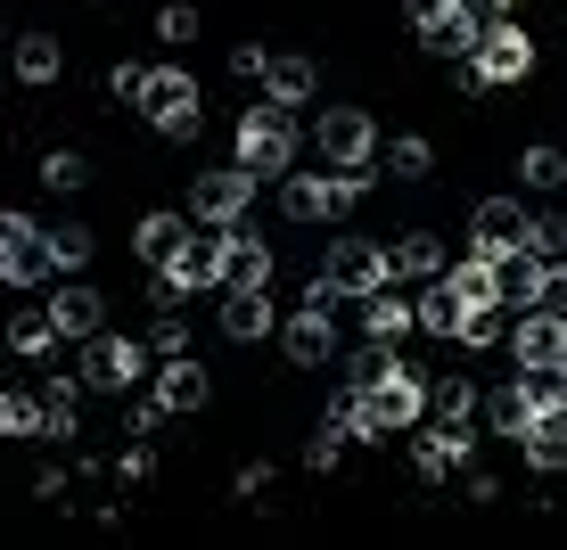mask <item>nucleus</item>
Segmentation results:
<instances>
[{
	"mask_svg": "<svg viewBox=\"0 0 567 550\" xmlns=\"http://www.w3.org/2000/svg\"><path fill=\"white\" fill-rule=\"evenodd\" d=\"M280 329V304H271V288H223V338L230 345H256Z\"/></svg>",
	"mask_w": 567,
	"mask_h": 550,
	"instance_id": "nucleus-14",
	"label": "nucleus"
},
{
	"mask_svg": "<svg viewBox=\"0 0 567 550\" xmlns=\"http://www.w3.org/2000/svg\"><path fill=\"white\" fill-rule=\"evenodd\" d=\"M50 247H58V271H83V263H91V230H83V222L50 230Z\"/></svg>",
	"mask_w": 567,
	"mask_h": 550,
	"instance_id": "nucleus-40",
	"label": "nucleus"
},
{
	"mask_svg": "<svg viewBox=\"0 0 567 550\" xmlns=\"http://www.w3.org/2000/svg\"><path fill=\"white\" fill-rule=\"evenodd\" d=\"M312 148H321V165H370V156H379V124H370L362 107H321Z\"/></svg>",
	"mask_w": 567,
	"mask_h": 550,
	"instance_id": "nucleus-6",
	"label": "nucleus"
},
{
	"mask_svg": "<svg viewBox=\"0 0 567 550\" xmlns=\"http://www.w3.org/2000/svg\"><path fill=\"white\" fill-rule=\"evenodd\" d=\"M156 395L173 411H198L206 403V362H189V353H165V370H156Z\"/></svg>",
	"mask_w": 567,
	"mask_h": 550,
	"instance_id": "nucleus-24",
	"label": "nucleus"
},
{
	"mask_svg": "<svg viewBox=\"0 0 567 550\" xmlns=\"http://www.w3.org/2000/svg\"><path fill=\"white\" fill-rule=\"evenodd\" d=\"M485 9H518V0H485Z\"/></svg>",
	"mask_w": 567,
	"mask_h": 550,
	"instance_id": "nucleus-51",
	"label": "nucleus"
},
{
	"mask_svg": "<svg viewBox=\"0 0 567 550\" xmlns=\"http://www.w3.org/2000/svg\"><path fill=\"white\" fill-rule=\"evenodd\" d=\"M526 239H535V222H526L518 198H485L477 214H468V247L477 255H518Z\"/></svg>",
	"mask_w": 567,
	"mask_h": 550,
	"instance_id": "nucleus-12",
	"label": "nucleus"
},
{
	"mask_svg": "<svg viewBox=\"0 0 567 550\" xmlns=\"http://www.w3.org/2000/svg\"><path fill=\"white\" fill-rule=\"evenodd\" d=\"M511 353H518V370H567V312H526V321L511 329Z\"/></svg>",
	"mask_w": 567,
	"mask_h": 550,
	"instance_id": "nucleus-13",
	"label": "nucleus"
},
{
	"mask_svg": "<svg viewBox=\"0 0 567 550\" xmlns=\"http://www.w3.org/2000/svg\"><path fill=\"white\" fill-rule=\"evenodd\" d=\"M165 280L182 288V297H189V288H223V280H230V230H214V222L189 230V247L165 263Z\"/></svg>",
	"mask_w": 567,
	"mask_h": 550,
	"instance_id": "nucleus-9",
	"label": "nucleus"
},
{
	"mask_svg": "<svg viewBox=\"0 0 567 550\" xmlns=\"http://www.w3.org/2000/svg\"><path fill=\"white\" fill-rule=\"evenodd\" d=\"M58 338H66V329H58V312H50V304H25V312L9 321V345L25 353V362H42V353H50Z\"/></svg>",
	"mask_w": 567,
	"mask_h": 550,
	"instance_id": "nucleus-27",
	"label": "nucleus"
},
{
	"mask_svg": "<svg viewBox=\"0 0 567 550\" xmlns=\"http://www.w3.org/2000/svg\"><path fill=\"white\" fill-rule=\"evenodd\" d=\"M264 66H271L264 42H239V50H230V74H239V83H264Z\"/></svg>",
	"mask_w": 567,
	"mask_h": 550,
	"instance_id": "nucleus-46",
	"label": "nucleus"
},
{
	"mask_svg": "<svg viewBox=\"0 0 567 550\" xmlns=\"http://www.w3.org/2000/svg\"><path fill=\"white\" fill-rule=\"evenodd\" d=\"M485 419H494V436L526 444V427H535L543 411H535V395H526V378H518V386H494V395H485Z\"/></svg>",
	"mask_w": 567,
	"mask_h": 550,
	"instance_id": "nucleus-23",
	"label": "nucleus"
},
{
	"mask_svg": "<svg viewBox=\"0 0 567 550\" xmlns=\"http://www.w3.org/2000/svg\"><path fill=\"white\" fill-rule=\"evenodd\" d=\"M58 66H66V50L50 42V33H25V42H17V83H58Z\"/></svg>",
	"mask_w": 567,
	"mask_h": 550,
	"instance_id": "nucleus-30",
	"label": "nucleus"
},
{
	"mask_svg": "<svg viewBox=\"0 0 567 550\" xmlns=\"http://www.w3.org/2000/svg\"><path fill=\"white\" fill-rule=\"evenodd\" d=\"M427 165H436V148H427L420 132H403V141H386V173H395V181H427Z\"/></svg>",
	"mask_w": 567,
	"mask_h": 550,
	"instance_id": "nucleus-33",
	"label": "nucleus"
},
{
	"mask_svg": "<svg viewBox=\"0 0 567 550\" xmlns=\"http://www.w3.org/2000/svg\"><path fill=\"white\" fill-rule=\"evenodd\" d=\"M0 427H9V436H42L50 427V395L33 403V395H0Z\"/></svg>",
	"mask_w": 567,
	"mask_h": 550,
	"instance_id": "nucleus-35",
	"label": "nucleus"
},
{
	"mask_svg": "<svg viewBox=\"0 0 567 550\" xmlns=\"http://www.w3.org/2000/svg\"><path fill=\"white\" fill-rule=\"evenodd\" d=\"M420 42L436 50V58H453V66H461V58H477V50H485V25H477V9H468V0H461L453 17H436V25L420 33Z\"/></svg>",
	"mask_w": 567,
	"mask_h": 550,
	"instance_id": "nucleus-19",
	"label": "nucleus"
},
{
	"mask_svg": "<svg viewBox=\"0 0 567 550\" xmlns=\"http://www.w3.org/2000/svg\"><path fill=\"white\" fill-rule=\"evenodd\" d=\"M239 165L256 173V181H264V173H271V181H288V165H297V124H288L280 100L239 115Z\"/></svg>",
	"mask_w": 567,
	"mask_h": 550,
	"instance_id": "nucleus-1",
	"label": "nucleus"
},
{
	"mask_svg": "<svg viewBox=\"0 0 567 550\" xmlns=\"http://www.w3.org/2000/svg\"><path fill=\"white\" fill-rule=\"evenodd\" d=\"M223 288H271V247L247 222H230V280Z\"/></svg>",
	"mask_w": 567,
	"mask_h": 550,
	"instance_id": "nucleus-22",
	"label": "nucleus"
},
{
	"mask_svg": "<svg viewBox=\"0 0 567 550\" xmlns=\"http://www.w3.org/2000/svg\"><path fill=\"white\" fill-rule=\"evenodd\" d=\"M50 312H58V329H66V338H100V312H107V297L91 280H66L50 297Z\"/></svg>",
	"mask_w": 567,
	"mask_h": 550,
	"instance_id": "nucleus-20",
	"label": "nucleus"
},
{
	"mask_svg": "<svg viewBox=\"0 0 567 550\" xmlns=\"http://www.w3.org/2000/svg\"><path fill=\"white\" fill-rule=\"evenodd\" d=\"M312 91H321V74H312V58H271L264 66V100H280V107H312Z\"/></svg>",
	"mask_w": 567,
	"mask_h": 550,
	"instance_id": "nucleus-21",
	"label": "nucleus"
},
{
	"mask_svg": "<svg viewBox=\"0 0 567 550\" xmlns=\"http://www.w3.org/2000/svg\"><path fill=\"white\" fill-rule=\"evenodd\" d=\"M511 304H468V321H461V345L468 353H485V345H502V338H511Z\"/></svg>",
	"mask_w": 567,
	"mask_h": 550,
	"instance_id": "nucleus-31",
	"label": "nucleus"
},
{
	"mask_svg": "<svg viewBox=\"0 0 567 550\" xmlns=\"http://www.w3.org/2000/svg\"><path fill=\"white\" fill-rule=\"evenodd\" d=\"M526 460H535V468H551V477H559V468H567V411H543V419L535 427H526Z\"/></svg>",
	"mask_w": 567,
	"mask_h": 550,
	"instance_id": "nucleus-28",
	"label": "nucleus"
},
{
	"mask_svg": "<svg viewBox=\"0 0 567 550\" xmlns=\"http://www.w3.org/2000/svg\"><path fill=\"white\" fill-rule=\"evenodd\" d=\"M329 280H338L346 297H379V288L395 280V247H379V239H338V247H329Z\"/></svg>",
	"mask_w": 567,
	"mask_h": 550,
	"instance_id": "nucleus-7",
	"label": "nucleus"
},
{
	"mask_svg": "<svg viewBox=\"0 0 567 550\" xmlns=\"http://www.w3.org/2000/svg\"><path fill=\"white\" fill-rule=\"evenodd\" d=\"M156 42H198V9H189V0L156 9Z\"/></svg>",
	"mask_w": 567,
	"mask_h": 550,
	"instance_id": "nucleus-41",
	"label": "nucleus"
},
{
	"mask_svg": "<svg viewBox=\"0 0 567 550\" xmlns=\"http://www.w3.org/2000/svg\"><path fill=\"white\" fill-rule=\"evenodd\" d=\"M329 181H338V206H362L370 198V165H329Z\"/></svg>",
	"mask_w": 567,
	"mask_h": 550,
	"instance_id": "nucleus-42",
	"label": "nucleus"
},
{
	"mask_svg": "<svg viewBox=\"0 0 567 550\" xmlns=\"http://www.w3.org/2000/svg\"><path fill=\"white\" fill-rule=\"evenodd\" d=\"M370 395H379V411H386V427H395V436H403V427H420L427 411H436V403H427V378H420L412 362H395L379 386H370Z\"/></svg>",
	"mask_w": 567,
	"mask_h": 550,
	"instance_id": "nucleus-15",
	"label": "nucleus"
},
{
	"mask_svg": "<svg viewBox=\"0 0 567 550\" xmlns=\"http://www.w3.org/2000/svg\"><path fill=\"white\" fill-rule=\"evenodd\" d=\"M141 107H148V124L165 132V141H198V132H206L198 83H189L182 66H148V83H141Z\"/></svg>",
	"mask_w": 567,
	"mask_h": 550,
	"instance_id": "nucleus-2",
	"label": "nucleus"
},
{
	"mask_svg": "<svg viewBox=\"0 0 567 550\" xmlns=\"http://www.w3.org/2000/svg\"><path fill=\"white\" fill-rule=\"evenodd\" d=\"M543 271H551V263H543L535 247L502 255V304H535V297H543Z\"/></svg>",
	"mask_w": 567,
	"mask_h": 550,
	"instance_id": "nucleus-29",
	"label": "nucleus"
},
{
	"mask_svg": "<svg viewBox=\"0 0 567 550\" xmlns=\"http://www.w3.org/2000/svg\"><path fill=\"white\" fill-rule=\"evenodd\" d=\"M338 460H346V427H338V419H321V436L305 444V468H321V477H329Z\"/></svg>",
	"mask_w": 567,
	"mask_h": 550,
	"instance_id": "nucleus-39",
	"label": "nucleus"
},
{
	"mask_svg": "<svg viewBox=\"0 0 567 550\" xmlns=\"http://www.w3.org/2000/svg\"><path fill=\"white\" fill-rule=\"evenodd\" d=\"M468 460H477V427H468V419H436V427H420L412 468H420L427 485H436V477H453V468H468Z\"/></svg>",
	"mask_w": 567,
	"mask_h": 550,
	"instance_id": "nucleus-10",
	"label": "nucleus"
},
{
	"mask_svg": "<svg viewBox=\"0 0 567 550\" xmlns=\"http://www.w3.org/2000/svg\"><path fill=\"white\" fill-rule=\"evenodd\" d=\"M280 214H288V222H329V214H346L338 181H329V173H288V181H280Z\"/></svg>",
	"mask_w": 567,
	"mask_h": 550,
	"instance_id": "nucleus-17",
	"label": "nucleus"
},
{
	"mask_svg": "<svg viewBox=\"0 0 567 550\" xmlns=\"http://www.w3.org/2000/svg\"><path fill=\"white\" fill-rule=\"evenodd\" d=\"M386 370H395V353H386L379 338H370L362 353H346V370H338V386H379Z\"/></svg>",
	"mask_w": 567,
	"mask_h": 550,
	"instance_id": "nucleus-34",
	"label": "nucleus"
},
{
	"mask_svg": "<svg viewBox=\"0 0 567 550\" xmlns=\"http://www.w3.org/2000/svg\"><path fill=\"white\" fill-rule=\"evenodd\" d=\"M115 477H124V485H148V477H156V452H148V444H132L124 460H115Z\"/></svg>",
	"mask_w": 567,
	"mask_h": 550,
	"instance_id": "nucleus-47",
	"label": "nucleus"
},
{
	"mask_svg": "<svg viewBox=\"0 0 567 550\" xmlns=\"http://www.w3.org/2000/svg\"><path fill=\"white\" fill-rule=\"evenodd\" d=\"M427 403H436V419H477L485 411V395L468 378H427Z\"/></svg>",
	"mask_w": 567,
	"mask_h": 550,
	"instance_id": "nucleus-32",
	"label": "nucleus"
},
{
	"mask_svg": "<svg viewBox=\"0 0 567 550\" xmlns=\"http://www.w3.org/2000/svg\"><path fill=\"white\" fill-rule=\"evenodd\" d=\"M280 353H288L297 370L338 362V312H329V304H297V312L280 321Z\"/></svg>",
	"mask_w": 567,
	"mask_h": 550,
	"instance_id": "nucleus-8",
	"label": "nucleus"
},
{
	"mask_svg": "<svg viewBox=\"0 0 567 550\" xmlns=\"http://www.w3.org/2000/svg\"><path fill=\"white\" fill-rule=\"evenodd\" d=\"M518 173H526V189H559V181H567V156H559V148H526Z\"/></svg>",
	"mask_w": 567,
	"mask_h": 550,
	"instance_id": "nucleus-37",
	"label": "nucleus"
},
{
	"mask_svg": "<svg viewBox=\"0 0 567 550\" xmlns=\"http://www.w3.org/2000/svg\"><path fill=\"white\" fill-rule=\"evenodd\" d=\"M247 198H256V173L247 165H223V173H198V181H189V214L214 222V230L247 222Z\"/></svg>",
	"mask_w": 567,
	"mask_h": 550,
	"instance_id": "nucleus-5",
	"label": "nucleus"
},
{
	"mask_svg": "<svg viewBox=\"0 0 567 550\" xmlns=\"http://www.w3.org/2000/svg\"><path fill=\"white\" fill-rule=\"evenodd\" d=\"M148 345H156V353H189V329H182V312H156Z\"/></svg>",
	"mask_w": 567,
	"mask_h": 550,
	"instance_id": "nucleus-45",
	"label": "nucleus"
},
{
	"mask_svg": "<svg viewBox=\"0 0 567 550\" xmlns=\"http://www.w3.org/2000/svg\"><path fill=\"white\" fill-rule=\"evenodd\" d=\"M148 353L156 345H132V338H115V329H100V338H83V378L107 386V395H124V386L148 378Z\"/></svg>",
	"mask_w": 567,
	"mask_h": 550,
	"instance_id": "nucleus-4",
	"label": "nucleus"
},
{
	"mask_svg": "<svg viewBox=\"0 0 567 550\" xmlns=\"http://www.w3.org/2000/svg\"><path fill=\"white\" fill-rule=\"evenodd\" d=\"M526 247H535L543 263H559V255H567V222H559V214H543V222H535V239H526Z\"/></svg>",
	"mask_w": 567,
	"mask_h": 550,
	"instance_id": "nucleus-44",
	"label": "nucleus"
},
{
	"mask_svg": "<svg viewBox=\"0 0 567 550\" xmlns=\"http://www.w3.org/2000/svg\"><path fill=\"white\" fill-rule=\"evenodd\" d=\"M535 304H551V312H567V263H551V271H543V297Z\"/></svg>",
	"mask_w": 567,
	"mask_h": 550,
	"instance_id": "nucleus-50",
	"label": "nucleus"
},
{
	"mask_svg": "<svg viewBox=\"0 0 567 550\" xmlns=\"http://www.w3.org/2000/svg\"><path fill=\"white\" fill-rule=\"evenodd\" d=\"M91 181V165L74 148H58V156H42V189H58V198H74V189Z\"/></svg>",
	"mask_w": 567,
	"mask_h": 550,
	"instance_id": "nucleus-36",
	"label": "nucleus"
},
{
	"mask_svg": "<svg viewBox=\"0 0 567 550\" xmlns=\"http://www.w3.org/2000/svg\"><path fill=\"white\" fill-rule=\"evenodd\" d=\"M526 395H535V411H567V370H518Z\"/></svg>",
	"mask_w": 567,
	"mask_h": 550,
	"instance_id": "nucleus-38",
	"label": "nucleus"
},
{
	"mask_svg": "<svg viewBox=\"0 0 567 550\" xmlns=\"http://www.w3.org/2000/svg\"><path fill=\"white\" fill-rule=\"evenodd\" d=\"M362 329L379 345H403L420 329V297H395V288H379V297H362Z\"/></svg>",
	"mask_w": 567,
	"mask_h": 550,
	"instance_id": "nucleus-18",
	"label": "nucleus"
},
{
	"mask_svg": "<svg viewBox=\"0 0 567 550\" xmlns=\"http://www.w3.org/2000/svg\"><path fill=\"white\" fill-rule=\"evenodd\" d=\"M189 230H198V214H141V230H132V255H141V263H156V271H165L173 255L189 247Z\"/></svg>",
	"mask_w": 567,
	"mask_h": 550,
	"instance_id": "nucleus-16",
	"label": "nucleus"
},
{
	"mask_svg": "<svg viewBox=\"0 0 567 550\" xmlns=\"http://www.w3.org/2000/svg\"><path fill=\"white\" fill-rule=\"evenodd\" d=\"M477 74L485 83H526V74H535V42H526V25H511V17H494V25H485V50H477Z\"/></svg>",
	"mask_w": 567,
	"mask_h": 550,
	"instance_id": "nucleus-11",
	"label": "nucleus"
},
{
	"mask_svg": "<svg viewBox=\"0 0 567 550\" xmlns=\"http://www.w3.org/2000/svg\"><path fill=\"white\" fill-rule=\"evenodd\" d=\"M165 411H173L165 395H141V403L124 411V436H156V419H165Z\"/></svg>",
	"mask_w": 567,
	"mask_h": 550,
	"instance_id": "nucleus-43",
	"label": "nucleus"
},
{
	"mask_svg": "<svg viewBox=\"0 0 567 550\" xmlns=\"http://www.w3.org/2000/svg\"><path fill=\"white\" fill-rule=\"evenodd\" d=\"M50 271H58L50 230L33 222V214H0V280H9V288H42Z\"/></svg>",
	"mask_w": 567,
	"mask_h": 550,
	"instance_id": "nucleus-3",
	"label": "nucleus"
},
{
	"mask_svg": "<svg viewBox=\"0 0 567 550\" xmlns=\"http://www.w3.org/2000/svg\"><path fill=\"white\" fill-rule=\"evenodd\" d=\"M461 9V0H403V17H412V25L427 33V25H436V17H453Z\"/></svg>",
	"mask_w": 567,
	"mask_h": 550,
	"instance_id": "nucleus-49",
	"label": "nucleus"
},
{
	"mask_svg": "<svg viewBox=\"0 0 567 550\" xmlns=\"http://www.w3.org/2000/svg\"><path fill=\"white\" fill-rule=\"evenodd\" d=\"M461 321H468V297L453 280H427V297H420V329L427 338H461Z\"/></svg>",
	"mask_w": 567,
	"mask_h": 550,
	"instance_id": "nucleus-26",
	"label": "nucleus"
},
{
	"mask_svg": "<svg viewBox=\"0 0 567 550\" xmlns=\"http://www.w3.org/2000/svg\"><path fill=\"white\" fill-rule=\"evenodd\" d=\"M141 83H148V66H132V58H124V66H107V91H115V100H141Z\"/></svg>",
	"mask_w": 567,
	"mask_h": 550,
	"instance_id": "nucleus-48",
	"label": "nucleus"
},
{
	"mask_svg": "<svg viewBox=\"0 0 567 550\" xmlns=\"http://www.w3.org/2000/svg\"><path fill=\"white\" fill-rule=\"evenodd\" d=\"M395 271H403V280H444L453 255H444V239H427V230H403V239H395Z\"/></svg>",
	"mask_w": 567,
	"mask_h": 550,
	"instance_id": "nucleus-25",
	"label": "nucleus"
}]
</instances>
